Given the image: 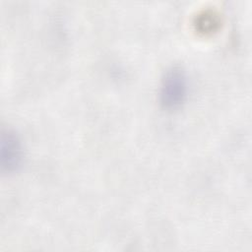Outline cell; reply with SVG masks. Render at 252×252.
<instances>
[{
    "label": "cell",
    "mask_w": 252,
    "mask_h": 252,
    "mask_svg": "<svg viewBox=\"0 0 252 252\" xmlns=\"http://www.w3.org/2000/svg\"><path fill=\"white\" fill-rule=\"evenodd\" d=\"M188 93V79L185 71L174 66L163 75L159 88L160 103L168 109L179 107L186 99Z\"/></svg>",
    "instance_id": "cell-1"
},
{
    "label": "cell",
    "mask_w": 252,
    "mask_h": 252,
    "mask_svg": "<svg viewBox=\"0 0 252 252\" xmlns=\"http://www.w3.org/2000/svg\"><path fill=\"white\" fill-rule=\"evenodd\" d=\"M24 158L23 146L18 135L10 130H2L0 142V164L5 172L17 171L22 165Z\"/></svg>",
    "instance_id": "cell-2"
}]
</instances>
